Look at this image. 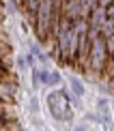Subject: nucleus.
<instances>
[{
  "mask_svg": "<svg viewBox=\"0 0 114 131\" xmlns=\"http://www.w3.org/2000/svg\"><path fill=\"white\" fill-rule=\"evenodd\" d=\"M47 107H50V114L56 121H71V101H69V95L65 90H56L47 95Z\"/></svg>",
  "mask_w": 114,
  "mask_h": 131,
  "instance_id": "obj_1",
  "label": "nucleus"
},
{
  "mask_svg": "<svg viewBox=\"0 0 114 131\" xmlns=\"http://www.w3.org/2000/svg\"><path fill=\"white\" fill-rule=\"evenodd\" d=\"M41 84L58 86V84H60V75H58V73H52V71H41Z\"/></svg>",
  "mask_w": 114,
  "mask_h": 131,
  "instance_id": "obj_2",
  "label": "nucleus"
},
{
  "mask_svg": "<svg viewBox=\"0 0 114 131\" xmlns=\"http://www.w3.org/2000/svg\"><path fill=\"white\" fill-rule=\"evenodd\" d=\"M69 86H71V90H73L78 97L84 95V86H82V82H80L78 78H69Z\"/></svg>",
  "mask_w": 114,
  "mask_h": 131,
  "instance_id": "obj_3",
  "label": "nucleus"
},
{
  "mask_svg": "<svg viewBox=\"0 0 114 131\" xmlns=\"http://www.w3.org/2000/svg\"><path fill=\"white\" fill-rule=\"evenodd\" d=\"M73 131H88V129H86V127H75Z\"/></svg>",
  "mask_w": 114,
  "mask_h": 131,
  "instance_id": "obj_4",
  "label": "nucleus"
}]
</instances>
